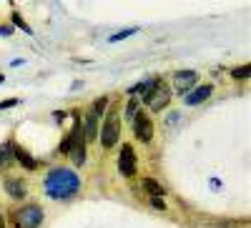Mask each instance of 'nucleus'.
Returning <instances> with one entry per match:
<instances>
[{
	"instance_id": "1",
	"label": "nucleus",
	"mask_w": 251,
	"mask_h": 228,
	"mask_svg": "<svg viewBox=\"0 0 251 228\" xmlns=\"http://www.w3.org/2000/svg\"><path fill=\"white\" fill-rule=\"evenodd\" d=\"M80 188V178L71 168H55L46 178V193L55 201H71Z\"/></svg>"
},
{
	"instance_id": "2",
	"label": "nucleus",
	"mask_w": 251,
	"mask_h": 228,
	"mask_svg": "<svg viewBox=\"0 0 251 228\" xmlns=\"http://www.w3.org/2000/svg\"><path fill=\"white\" fill-rule=\"evenodd\" d=\"M60 151L68 153L73 158L75 165L86 163V136H83V126H80V118L75 120V128L66 136V140L60 143Z\"/></svg>"
},
{
	"instance_id": "3",
	"label": "nucleus",
	"mask_w": 251,
	"mask_h": 228,
	"mask_svg": "<svg viewBox=\"0 0 251 228\" xmlns=\"http://www.w3.org/2000/svg\"><path fill=\"white\" fill-rule=\"evenodd\" d=\"M169 100H171V91L166 88L161 80L156 83V86H153L149 93L143 95V103H146V106H149L151 111H163L166 106H169Z\"/></svg>"
},
{
	"instance_id": "4",
	"label": "nucleus",
	"mask_w": 251,
	"mask_h": 228,
	"mask_svg": "<svg viewBox=\"0 0 251 228\" xmlns=\"http://www.w3.org/2000/svg\"><path fill=\"white\" fill-rule=\"evenodd\" d=\"M15 223H18V228H40V223H43V208L25 205V208H20L15 213Z\"/></svg>"
},
{
	"instance_id": "5",
	"label": "nucleus",
	"mask_w": 251,
	"mask_h": 228,
	"mask_svg": "<svg viewBox=\"0 0 251 228\" xmlns=\"http://www.w3.org/2000/svg\"><path fill=\"white\" fill-rule=\"evenodd\" d=\"M118 138H121V131H118V115L111 113V115L106 118V126H103V131H100V143H103L106 148H111V146H116V143H118Z\"/></svg>"
},
{
	"instance_id": "6",
	"label": "nucleus",
	"mask_w": 251,
	"mask_h": 228,
	"mask_svg": "<svg viewBox=\"0 0 251 228\" xmlns=\"http://www.w3.org/2000/svg\"><path fill=\"white\" fill-rule=\"evenodd\" d=\"M133 131H136V138L141 143H149L153 138V123L146 113H136L133 115Z\"/></svg>"
},
{
	"instance_id": "7",
	"label": "nucleus",
	"mask_w": 251,
	"mask_h": 228,
	"mask_svg": "<svg viewBox=\"0 0 251 228\" xmlns=\"http://www.w3.org/2000/svg\"><path fill=\"white\" fill-rule=\"evenodd\" d=\"M118 171H121V176H126V178L136 176V153H133V148H131V146H123V148H121Z\"/></svg>"
},
{
	"instance_id": "8",
	"label": "nucleus",
	"mask_w": 251,
	"mask_h": 228,
	"mask_svg": "<svg viewBox=\"0 0 251 228\" xmlns=\"http://www.w3.org/2000/svg\"><path fill=\"white\" fill-rule=\"evenodd\" d=\"M5 191L10 198H25L28 193V185L23 178H5Z\"/></svg>"
},
{
	"instance_id": "9",
	"label": "nucleus",
	"mask_w": 251,
	"mask_h": 228,
	"mask_svg": "<svg viewBox=\"0 0 251 228\" xmlns=\"http://www.w3.org/2000/svg\"><path fill=\"white\" fill-rule=\"evenodd\" d=\"M174 83H176V91H178V93H186V91L196 83V73H194V70H178V73L174 75Z\"/></svg>"
},
{
	"instance_id": "10",
	"label": "nucleus",
	"mask_w": 251,
	"mask_h": 228,
	"mask_svg": "<svg viewBox=\"0 0 251 228\" xmlns=\"http://www.w3.org/2000/svg\"><path fill=\"white\" fill-rule=\"evenodd\" d=\"M211 93H214L211 86H201V88H196L194 93H188V95H186V106H199V103H203Z\"/></svg>"
},
{
	"instance_id": "11",
	"label": "nucleus",
	"mask_w": 251,
	"mask_h": 228,
	"mask_svg": "<svg viewBox=\"0 0 251 228\" xmlns=\"http://www.w3.org/2000/svg\"><path fill=\"white\" fill-rule=\"evenodd\" d=\"M83 136H86V140L98 138V115H96L93 111L86 115V131H83Z\"/></svg>"
},
{
	"instance_id": "12",
	"label": "nucleus",
	"mask_w": 251,
	"mask_h": 228,
	"mask_svg": "<svg viewBox=\"0 0 251 228\" xmlns=\"http://www.w3.org/2000/svg\"><path fill=\"white\" fill-rule=\"evenodd\" d=\"M13 156H15V160L23 163L28 171H35V168H38V163H35V160H33V158H30V156H28L23 148H13Z\"/></svg>"
},
{
	"instance_id": "13",
	"label": "nucleus",
	"mask_w": 251,
	"mask_h": 228,
	"mask_svg": "<svg viewBox=\"0 0 251 228\" xmlns=\"http://www.w3.org/2000/svg\"><path fill=\"white\" fill-rule=\"evenodd\" d=\"M13 146L10 143H3V146H0V168H8V165L13 163Z\"/></svg>"
},
{
	"instance_id": "14",
	"label": "nucleus",
	"mask_w": 251,
	"mask_h": 228,
	"mask_svg": "<svg viewBox=\"0 0 251 228\" xmlns=\"http://www.w3.org/2000/svg\"><path fill=\"white\" fill-rule=\"evenodd\" d=\"M143 188H146V193L153 196V198H161V196H163V188H161L153 178H146V181H143Z\"/></svg>"
},
{
	"instance_id": "15",
	"label": "nucleus",
	"mask_w": 251,
	"mask_h": 228,
	"mask_svg": "<svg viewBox=\"0 0 251 228\" xmlns=\"http://www.w3.org/2000/svg\"><path fill=\"white\" fill-rule=\"evenodd\" d=\"M106 106H108V98H100V100L96 103V108H93V113H96V115H100L103 111H106Z\"/></svg>"
},
{
	"instance_id": "16",
	"label": "nucleus",
	"mask_w": 251,
	"mask_h": 228,
	"mask_svg": "<svg viewBox=\"0 0 251 228\" xmlns=\"http://www.w3.org/2000/svg\"><path fill=\"white\" fill-rule=\"evenodd\" d=\"M133 33H136V28H128V30H121V33L111 35V40H123V38H128V35H133Z\"/></svg>"
},
{
	"instance_id": "17",
	"label": "nucleus",
	"mask_w": 251,
	"mask_h": 228,
	"mask_svg": "<svg viewBox=\"0 0 251 228\" xmlns=\"http://www.w3.org/2000/svg\"><path fill=\"white\" fill-rule=\"evenodd\" d=\"M231 75H234V78H236V80H244V78H246V75H249V66H244V68H236V70H234V73H231Z\"/></svg>"
},
{
	"instance_id": "18",
	"label": "nucleus",
	"mask_w": 251,
	"mask_h": 228,
	"mask_svg": "<svg viewBox=\"0 0 251 228\" xmlns=\"http://www.w3.org/2000/svg\"><path fill=\"white\" fill-rule=\"evenodd\" d=\"M136 108H138V100H131V103H128V111H126V115L133 118V115H136Z\"/></svg>"
},
{
	"instance_id": "19",
	"label": "nucleus",
	"mask_w": 251,
	"mask_h": 228,
	"mask_svg": "<svg viewBox=\"0 0 251 228\" xmlns=\"http://www.w3.org/2000/svg\"><path fill=\"white\" fill-rule=\"evenodd\" d=\"M153 205H156V208H163V205H166V203H163L161 198H153Z\"/></svg>"
},
{
	"instance_id": "20",
	"label": "nucleus",
	"mask_w": 251,
	"mask_h": 228,
	"mask_svg": "<svg viewBox=\"0 0 251 228\" xmlns=\"http://www.w3.org/2000/svg\"><path fill=\"white\" fill-rule=\"evenodd\" d=\"M0 228H5V221H3V216H0Z\"/></svg>"
}]
</instances>
